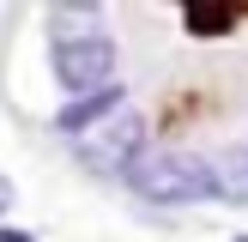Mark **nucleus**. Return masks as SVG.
I'll list each match as a JSON object with an SVG mask.
<instances>
[{"instance_id":"f257e3e1","label":"nucleus","mask_w":248,"mask_h":242,"mask_svg":"<svg viewBox=\"0 0 248 242\" xmlns=\"http://www.w3.org/2000/svg\"><path fill=\"white\" fill-rule=\"evenodd\" d=\"M127 182L157 206H188V200H212V169L206 157H182V151H152V157H133Z\"/></svg>"},{"instance_id":"39448f33","label":"nucleus","mask_w":248,"mask_h":242,"mask_svg":"<svg viewBox=\"0 0 248 242\" xmlns=\"http://www.w3.org/2000/svg\"><path fill=\"white\" fill-rule=\"evenodd\" d=\"M115 109H121V91H115V85H109V91H91V97H73V103L67 109H61V127H67V133H91L97 127V121H109V115H115Z\"/></svg>"},{"instance_id":"423d86ee","label":"nucleus","mask_w":248,"mask_h":242,"mask_svg":"<svg viewBox=\"0 0 248 242\" xmlns=\"http://www.w3.org/2000/svg\"><path fill=\"white\" fill-rule=\"evenodd\" d=\"M0 242H36L31 230H0Z\"/></svg>"},{"instance_id":"f03ea898","label":"nucleus","mask_w":248,"mask_h":242,"mask_svg":"<svg viewBox=\"0 0 248 242\" xmlns=\"http://www.w3.org/2000/svg\"><path fill=\"white\" fill-rule=\"evenodd\" d=\"M55 73L67 91L91 97V91H109V73H115V43L109 36H79V43H55Z\"/></svg>"},{"instance_id":"7ed1b4c3","label":"nucleus","mask_w":248,"mask_h":242,"mask_svg":"<svg viewBox=\"0 0 248 242\" xmlns=\"http://www.w3.org/2000/svg\"><path fill=\"white\" fill-rule=\"evenodd\" d=\"M140 139H145V121L127 115V109H115V115L97 121V133L85 139V157H91V164H133V157H140Z\"/></svg>"},{"instance_id":"6e6552de","label":"nucleus","mask_w":248,"mask_h":242,"mask_svg":"<svg viewBox=\"0 0 248 242\" xmlns=\"http://www.w3.org/2000/svg\"><path fill=\"white\" fill-rule=\"evenodd\" d=\"M236 242H248V236H236Z\"/></svg>"},{"instance_id":"20e7f679","label":"nucleus","mask_w":248,"mask_h":242,"mask_svg":"<svg viewBox=\"0 0 248 242\" xmlns=\"http://www.w3.org/2000/svg\"><path fill=\"white\" fill-rule=\"evenodd\" d=\"M242 18V6H224V0H182V30L212 43V36H230Z\"/></svg>"},{"instance_id":"0eeeda50","label":"nucleus","mask_w":248,"mask_h":242,"mask_svg":"<svg viewBox=\"0 0 248 242\" xmlns=\"http://www.w3.org/2000/svg\"><path fill=\"white\" fill-rule=\"evenodd\" d=\"M6 200H12V188H6V182H0V212H6Z\"/></svg>"}]
</instances>
